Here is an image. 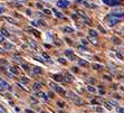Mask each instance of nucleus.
Masks as SVG:
<instances>
[{"label":"nucleus","mask_w":124,"mask_h":113,"mask_svg":"<svg viewBox=\"0 0 124 113\" xmlns=\"http://www.w3.org/2000/svg\"><path fill=\"white\" fill-rule=\"evenodd\" d=\"M104 3H106L108 6L111 7H116V6H120L121 3V0H102Z\"/></svg>","instance_id":"nucleus-1"},{"label":"nucleus","mask_w":124,"mask_h":113,"mask_svg":"<svg viewBox=\"0 0 124 113\" xmlns=\"http://www.w3.org/2000/svg\"><path fill=\"white\" fill-rule=\"evenodd\" d=\"M121 20V19H118V18H115V17H112V16H108V18H107V24H108V26H115L116 24L118 23V21Z\"/></svg>","instance_id":"nucleus-2"},{"label":"nucleus","mask_w":124,"mask_h":113,"mask_svg":"<svg viewBox=\"0 0 124 113\" xmlns=\"http://www.w3.org/2000/svg\"><path fill=\"white\" fill-rule=\"evenodd\" d=\"M77 14L79 15V17L83 19V21L86 24V25H91V19L86 16V14H84L83 11H77Z\"/></svg>","instance_id":"nucleus-3"},{"label":"nucleus","mask_w":124,"mask_h":113,"mask_svg":"<svg viewBox=\"0 0 124 113\" xmlns=\"http://www.w3.org/2000/svg\"><path fill=\"white\" fill-rule=\"evenodd\" d=\"M57 6L58 8H67L69 6V1L68 0H58Z\"/></svg>","instance_id":"nucleus-4"},{"label":"nucleus","mask_w":124,"mask_h":113,"mask_svg":"<svg viewBox=\"0 0 124 113\" xmlns=\"http://www.w3.org/2000/svg\"><path fill=\"white\" fill-rule=\"evenodd\" d=\"M65 55H66L67 57L70 59V61H75V59H76L75 54H74V53H73V50H70V49H66V50H65Z\"/></svg>","instance_id":"nucleus-5"},{"label":"nucleus","mask_w":124,"mask_h":113,"mask_svg":"<svg viewBox=\"0 0 124 113\" xmlns=\"http://www.w3.org/2000/svg\"><path fill=\"white\" fill-rule=\"evenodd\" d=\"M7 89H10V85L5 80H0V90H7Z\"/></svg>","instance_id":"nucleus-6"},{"label":"nucleus","mask_w":124,"mask_h":113,"mask_svg":"<svg viewBox=\"0 0 124 113\" xmlns=\"http://www.w3.org/2000/svg\"><path fill=\"white\" fill-rule=\"evenodd\" d=\"M66 94H67V96H68V99L73 100V101H75L76 99H78L77 94H75V93H74V92H72V91H68V92H67Z\"/></svg>","instance_id":"nucleus-7"},{"label":"nucleus","mask_w":124,"mask_h":113,"mask_svg":"<svg viewBox=\"0 0 124 113\" xmlns=\"http://www.w3.org/2000/svg\"><path fill=\"white\" fill-rule=\"evenodd\" d=\"M88 40H90L91 43L93 44V45H95V46H97V45H98L97 37H93V36H90V37H88Z\"/></svg>","instance_id":"nucleus-8"},{"label":"nucleus","mask_w":124,"mask_h":113,"mask_svg":"<svg viewBox=\"0 0 124 113\" xmlns=\"http://www.w3.org/2000/svg\"><path fill=\"white\" fill-rule=\"evenodd\" d=\"M54 90H55L57 93H59V94H65V93H66V92H65V90H64V89H63V87L58 86V85L55 87V89H54Z\"/></svg>","instance_id":"nucleus-9"},{"label":"nucleus","mask_w":124,"mask_h":113,"mask_svg":"<svg viewBox=\"0 0 124 113\" xmlns=\"http://www.w3.org/2000/svg\"><path fill=\"white\" fill-rule=\"evenodd\" d=\"M63 32H67V34H72V32H74V29H73L72 27H64Z\"/></svg>","instance_id":"nucleus-10"},{"label":"nucleus","mask_w":124,"mask_h":113,"mask_svg":"<svg viewBox=\"0 0 124 113\" xmlns=\"http://www.w3.org/2000/svg\"><path fill=\"white\" fill-rule=\"evenodd\" d=\"M78 65H79V66H83V67H86V66H88V62L84 61V59H79V61H78Z\"/></svg>","instance_id":"nucleus-11"},{"label":"nucleus","mask_w":124,"mask_h":113,"mask_svg":"<svg viewBox=\"0 0 124 113\" xmlns=\"http://www.w3.org/2000/svg\"><path fill=\"white\" fill-rule=\"evenodd\" d=\"M74 103H75L76 105H84V104H85V102H84L83 100L81 99V97H78V99H76L75 101H74Z\"/></svg>","instance_id":"nucleus-12"},{"label":"nucleus","mask_w":124,"mask_h":113,"mask_svg":"<svg viewBox=\"0 0 124 113\" xmlns=\"http://www.w3.org/2000/svg\"><path fill=\"white\" fill-rule=\"evenodd\" d=\"M32 73H34V74H41V68L38 66H35L34 68H32Z\"/></svg>","instance_id":"nucleus-13"},{"label":"nucleus","mask_w":124,"mask_h":113,"mask_svg":"<svg viewBox=\"0 0 124 113\" xmlns=\"http://www.w3.org/2000/svg\"><path fill=\"white\" fill-rule=\"evenodd\" d=\"M112 41L115 44V45H121V40H120L117 37H115V36H113L112 37Z\"/></svg>","instance_id":"nucleus-14"},{"label":"nucleus","mask_w":124,"mask_h":113,"mask_svg":"<svg viewBox=\"0 0 124 113\" xmlns=\"http://www.w3.org/2000/svg\"><path fill=\"white\" fill-rule=\"evenodd\" d=\"M93 68L96 71H100L103 68V65H101V64H93Z\"/></svg>","instance_id":"nucleus-15"},{"label":"nucleus","mask_w":124,"mask_h":113,"mask_svg":"<svg viewBox=\"0 0 124 113\" xmlns=\"http://www.w3.org/2000/svg\"><path fill=\"white\" fill-rule=\"evenodd\" d=\"M88 34H90V36H93V37H97V32L94 30V29H90Z\"/></svg>","instance_id":"nucleus-16"},{"label":"nucleus","mask_w":124,"mask_h":113,"mask_svg":"<svg viewBox=\"0 0 124 113\" xmlns=\"http://www.w3.org/2000/svg\"><path fill=\"white\" fill-rule=\"evenodd\" d=\"M32 90L34 91H39L40 90V84H39V83H34V85H32Z\"/></svg>","instance_id":"nucleus-17"},{"label":"nucleus","mask_w":124,"mask_h":113,"mask_svg":"<svg viewBox=\"0 0 124 113\" xmlns=\"http://www.w3.org/2000/svg\"><path fill=\"white\" fill-rule=\"evenodd\" d=\"M10 72H11V74H14V75H18L19 71H18V68H16V67H10Z\"/></svg>","instance_id":"nucleus-18"},{"label":"nucleus","mask_w":124,"mask_h":113,"mask_svg":"<svg viewBox=\"0 0 124 113\" xmlns=\"http://www.w3.org/2000/svg\"><path fill=\"white\" fill-rule=\"evenodd\" d=\"M12 48H14V45H12V44H10V43H6L5 44V49H12Z\"/></svg>","instance_id":"nucleus-19"},{"label":"nucleus","mask_w":124,"mask_h":113,"mask_svg":"<svg viewBox=\"0 0 124 113\" xmlns=\"http://www.w3.org/2000/svg\"><path fill=\"white\" fill-rule=\"evenodd\" d=\"M1 34H2L3 36H9V32H8V29L7 28H1Z\"/></svg>","instance_id":"nucleus-20"},{"label":"nucleus","mask_w":124,"mask_h":113,"mask_svg":"<svg viewBox=\"0 0 124 113\" xmlns=\"http://www.w3.org/2000/svg\"><path fill=\"white\" fill-rule=\"evenodd\" d=\"M53 11H54V14L56 15V17H57V18H61V19H62V18H64V16H63V15H62V14H61V12H59V11H57L56 9H54Z\"/></svg>","instance_id":"nucleus-21"},{"label":"nucleus","mask_w":124,"mask_h":113,"mask_svg":"<svg viewBox=\"0 0 124 113\" xmlns=\"http://www.w3.org/2000/svg\"><path fill=\"white\" fill-rule=\"evenodd\" d=\"M38 96H40L41 99H44L45 101H47V100H48V96H47V94H45V93H43V92L39 93V94H38Z\"/></svg>","instance_id":"nucleus-22"},{"label":"nucleus","mask_w":124,"mask_h":113,"mask_svg":"<svg viewBox=\"0 0 124 113\" xmlns=\"http://www.w3.org/2000/svg\"><path fill=\"white\" fill-rule=\"evenodd\" d=\"M78 50H79V52H82V53H86L87 52V48L85 46H78Z\"/></svg>","instance_id":"nucleus-23"},{"label":"nucleus","mask_w":124,"mask_h":113,"mask_svg":"<svg viewBox=\"0 0 124 113\" xmlns=\"http://www.w3.org/2000/svg\"><path fill=\"white\" fill-rule=\"evenodd\" d=\"M31 24H32V26H39V25H40L41 24V20H32L31 21Z\"/></svg>","instance_id":"nucleus-24"},{"label":"nucleus","mask_w":124,"mask_h":113,"mask_svg":"<svg viewBox=\"0 0 124 113\" xmlns=\"http://www.w3.org/2000/svg\"><path fill=\"white\" fill-rule=\"evenodd\" d=\"M87 90L90 91V92H92V93H95L96 92V89H95V87H93L92 85H88V86H87Z\"/></svg>","instance_id":"nucleus-25"},{"label":"nucleus","mask_w":124,"mask_h":113,"mask_svg":"<svg viewBox=\"0 0 124 113\" xmlns=\"http://www.w3.org/2000/svg\"><path fill=\"white\" fill-rule=\"evenodd\" d=\"M20 81H21V83H23V84H27V83L29 82V80L26 78L25 76H23V77H20Z\"/></svg>","instance_id":"nucleus-26"},{"label":"nucleus","mask_w":124,"mask_h":113,"mask_svg":"<svg viewBox=\"0 0 124 113\" xmlns=\"http://www.w3.org/2000/svg\"><path fill=\"white\" fill-rule=\"evenodd\" d=\"M29 45H30L32 48H36V46H37V44L35 43V40H29Z\"/></svg>","instance_id":"nucleus-27"},{"label":"nucleus","mask_w":124,"mask_h":113,"mask_svg":"<svg viewBox=\"0 0 124 113\" xmlns=\"http://www.w3.org/2000/svg\"><path fill=\"white\" fill-rule=\"evenodd\" d=\"M54 78L57 80V81H63V76H61V75H54Z\"/></svg>","instance_id":"nucleus-28"},{"label":"nucleus","mask_w":124,"mask_h":113,"mask_svg":"<svg viewBox=\"0 0 124 113\" xmlns=\"http://www.w3.org/2000/svg\"><path fill=\"white\" fill-rule=\"evenodd\" d=\"M6 20H8L9 23H11V24H16V20L15 19H12V18H9V17H6Z\"/></svg>","instance_id":"nucleus-29"},{"label":"nucleus","mask_w":124,"mask_h":113,"mask_svg":"<svg viewBox=\"0 0 124 113\" xmlns=\"http://www.w3.org/2000/svg\"><path fill=\"white\" fill-rule=\"evenodd\" d=\"M49 86H50L53 90H54V89L57 86V84H56V83H54V82H50V83H49Z\"/></svg>","instance_id":"nucleus-30"},{"label":"nucleus","mask_w":124,"mask_h":113,"mask_svg":"<svg viewBox=\"0 0 124 113\" xmlns=\"http://www.w3.org/2000/svg\"><path fill=\"white\" fill-rule=\"evenodd\" d=\"M116 57H117V58H120L121 61H123V59H124L123 55H122V54H120V53H116Z\"/></svg>","instance_id":"nucleus-31"},{"label":"nucleus","mask_w":124,"mask_h":113,"mask_svg":"<svg viewBox=\"0 0 124 113\" xmlns=\"http://www.w3.org/2000/svg\"><path fill=\"white\" fill-rule=\"evenodd\" d=\"M104 104H105V107H106V109H108V110H111V109H112V105H110V103H108V102H105Z\"/></svg>","instance_id":"nucleus-32"},{"label":"nucleus","mask_w":124,"mask_h":113,"mask_svg":"<svg viewBox=\"0 0 124 113\" xmlns=\"http://www.w3.org/2000/svg\"><path fill=\"white\" fill-rule=\"evenodd\" d=\"M43 57H44V58H46L45 61H49V59H50V57H49V55H47L46 53H44V54H43Z\"/></svg>","instance_id":"nucleus-33"},{"label":"nucleus","mask_w":124,"mask_h":113,"mask_svg":"<svg viewBox=\"0 0 124 113\" xmlns=\"http://www.w3.org/2000/svg\"><path fill=\"white\" fill-rule=\"evenodd\" d=\"M3 11H5V8H3V5L2 3H0V15L3 14Z\"/></svg>","instance_id":"nucleus-34"},{"label":"nucleus","mask_w":124,"mask_h":113,"mask_svg":"<svg viewBox=\"0 0 124 113\" xmlns=\"http://www.w3.org/2000/svg\"><path fill=\"white\" fill-rule=\"evenodd\" d=\"M58 62H59V63H61V64H66V61H65L64 58H62V57H59V58H58Z\"/></svg>","instance_id":"nucleus-35"},{"label":"nucleus","mask_w":124,"mask_h":113,"mask_svg":"<svg viewBox=\"0 0 124 113\" xmlns=\"http://www.w3.org/2000/svg\"><path fill=\"white\" fill-rule=\"evenodd\" d=\"M0 43H5V36L2 34H0Z\"/></svg>","instance_id":"nucleus-36"},{"label":"nucleus","mask_w":124,"mask_h":113,"mask_svg":"<svg viewBox=\"0 0 124 113\" xmlns=\"http://www.w3.org/2000/svg\"><path fill=\"white\" fill-rule=\"evenodd\" d=\"M44 12H45L46 15H50V14H52V11H50L49 9H44Z\"/></svg>","instance_id":"nucleus-37"},{"label":"nucleus","mask_w":124,"mask_h":113,"mask_svg":"<svg viewBox=\"0 0 124 113\" xmlns=\"http://www.w3.org/2000/svg\"><path fill=\"white\" fill-rule=\"evenodd\" d=\"M14 58H15V59H16V61H19V62H21V57H20V56L15 55V56H14Z\"/></svg>","instance_id":"nucleus-38"},{"label":"nucleus","mask_w":124,"mask_h":113,"mask_svg":"<svg viewBox=\"0 0 124 113\" xmlns=\"http://www.w3.org/2000/svg\"><path fill=\"white\" fill-rule=\"evenodd\" d=\"M57 104L59 107H64V105H65V103L64 102H57Z\"/></svg>","instance_id":"nucleus-39"},{"label":"nucleus","mask_w":124,"mask_h":113,"mask_svg":"<svg viewBox=\"0 0 124 113\" xmlns=\"http://www.w3.org/2000/svg\"><path fill=\"white\" fill-rule=\"evenodd\" d=\"M82 44H83V45H84V46H86V45H87V43H88V41H87L86 40V39H82Z\"/></svg>","instance_id":"nucleus-40"},{"label":"nucleus","mask_w":124,"mask_h":113,"mask_svg":"<svg viewBox=\"0 0 124 113\" xmlns=\"http://www.w3.org/2000/svg\"><path fill=\"white\" fill-rule=\"evenodd\" d=\"M98 29H100V30H101V32H103V34H105V32H105V29H104L102 26H98Z\"/></svg>","instance_id":"nucleus-41"},{"label":"nucleus","mask_w":124,"mask_h":113,"mask_svg":"<svg viewBox=\"0 0 124 113\" xmlns=\"http://www.w3.org/2000/svg\"><path fill=\"white\" fill-rule=\"evenodd\" d=\"M111 105H113V106H117V104H116V102H114V101H111V102H108Z\"/></svg>","instance_id":"nucleus-42"},{"label":"nucleus","mask_w":124,"mask_h":113,"mask_svg":"<svg viewBox=\"0 0 124 113\" xmlns=\"http://www.w3.org/2000/svg\"><path fill=\"white\" fill-rule=\"evenodd\" d=\"M0 113H7V112H6V110H5V109H3V107L1 106V105H0Z\"/></svg>","instance_id":"nucleus-43"},{"label":"nucleus","mask_w":124,"mask_h":113,"mask_svg":"<svg viewBox=\"0 0 124 113\" xmlns=\"http://www.w3.org/2000/svg\"><path fill=\"white\" fill-rule=\"evenodd\" d=\"M25 112H26V113H35L34 111L30 110V109H26V110H25Z\"/></svg>","instance_id":"nucleus-44"},{"label":"nucleus","mask_w":124,"mask_h":113,"mask_svg":"<svg viewBox=\"0 0 124 113\" xmlns=\"http://www.w3.org/2000/svg\"><path fill=\"white\" fill-rule=\"evenodd\" d=\"M21 66H23V70H25V71H28V66H27L26 64H23Z\"/></svg>","instance_id":"nucleus-45"},{"label":"nucleus","mask_w":124,"mask_h":113,"mask_svg":"<svg viewBox=\"0 0 124 113\" xmlns=\"http://www.w3.org/2000/svg\"><path fill=\"white\" fill-rule=\"evenodd\" d=\"M17 85H18V86H19V87H20L21 90H23V91H26V89H25V87H23V85H21V84H20V83H17Z\"/></svg>","instance_id":"nucleus-46"},{"label":"nucleus","mask_w":124,"mask_h":113,"mask_svg":"<svg viewBox=\"0 0 124 113\" xmlns=\"http://www.w3.org/2000/svg\"><path fill=\"white\" fill-rule=\"evenodd\" d=\"M104 78H105V80H107V81H111V80H112V78H111L108 75H104Z\"/></svg>","instance_id":"nucleus-47"},{"label":"nucleus","mask_w":124,"mask_h":113,"mask_svg":"<svg viewBox=\"0 0 124 113\" xmlns=\"http://www.w3.org/2000/svg\"><path fill=\"white\" fill-rule=\"evenodd\" d=\"M96 111H97V112H103L102 107H96Z\"/></svg>","instance_id":"nucleus-48"},{"label":"nucleus","mask_w":124,"mask_h":113,"mask_svg":"<svg viewBox=\"0 0 124 113\" xmlns=\"http://www.w3.org/2000/svg\"><path fill=\"white\" fill-rule=\"evenodd\" d=\"M114 97H115V99H117V100L121 99V96H118V94H114Z\"/></svg>","instance_id":"nucleus-49"},{"label":"nucleus","mask_w":124,"mask_h":113,"mask_svg":"<svg viewBox=\"0 0 124 113\" xmlns=\"http://www.w3.org/2000/svg\"><path fill=\"white\" fill-rule=\"evenodd\" d=\"M73 72H76V73H77L78 72V68H77V67H73Z\"/></svg>","instance_id":"nucleus-50"},{"label":"nucleus","mask_w":124,"mask_h":113,"mask_svg":"<svg viewBox=\"0 0 124 113\" xmlns=\"http://www.w3.org/2000/svg\"><path fill=\"white\" fill-rule=\"evenodd\" d=\"M26 12L29 15V16H30V14H31V10H30V9H27V10H26Z\"/></svg>","instance_id":"nucleus-51"},{"label":"nucleus","mask_w":124,"mask_h":113,"mask_svg":"<svg viewBox=\"0 0 124 113\" xmlns=\"http://www.w3.org/2000/svg\"><path fill=\"white\" fill-rule=\"evenodd\" d=\"M36 6H37V8H41V7H43V6H41V5H40V3H39V2H37V3H36Z\"/></svg>","instance_id":"nucleus-52"},{"label":"nucleus","mask_w":124,"mask_h":113,"mask_svg":"<svg viewBox=\"0 0 124 113\" xmlns=\"http://www.w3.org/2000/svg\"><path fill=\"white\" fill-rule=\"evenodd\" d=\"M48 96H49V97H54V95H53V93H52V92H49V93H48Z\"/></svg>","instance_id":"nucleus-53"},{"label":"nucleus","mask_w":124,"mask_h":113,"mask_svg":"<svg viewBox=\"0 0 124 113\" xmlns=\"http://www.w3.org/2000/svg\"><path fill=\"white\" fill-rule=\"evenodd\" d=\"M100 94H102V95H103V94H105V92H104L103 90H100Z\"/></svg>","instance_id":"nucleus-54"},{"label":"nucleus","mask_w":124,"mask_h":113,"mask_svg":"<svg viewBox=\"0 0 124 113\" xmlns=\"http://www.w3.org/2000/svg\"><path fill=\"white\" fill-rule=\"evenodd\" d=\"M72 17H73V19H75V20H76V19H77V16H76V15H73Z\"/></svg>","instance_id":"nucleus-55"},{"label":"nucleus","mask_w":124,"mask_h":113,"mask_svg":"<svg viewBox=\"0 0 124 113\" xmlns=\"http://www.w3.org/2000/svg\"><path fill=\"white\" fill-rule=\"evenodd\" d=\"M90 82H91V83H94V82H95V80H93V78H91Z\"/></svg>","instance_id":"nucleus-56"},{"label":"nucleus","mask_w":124,"mask_h":113,"mask_svg":"<svg viewBox=\"0 0 124 113\" xmlns=\"http://www.w3.org/2000/svg\"><path fill=\"white\" fill-rule=\"evenodd\" d=\"M18 1H26V0H18Z\"/></svg>","instance_id":"nucleus-57"},{"label":"nucleus","mask_w":124,"mask_h":113,"mask_svg":"<svg viewBox=\"0 0 124 113\" xmlns=\"http://www.w3.org/2000/svg\"><path fill=\"white\" fill-rule=\"evenodd\" d=\"M46 1H49V0H46Z\"/></svg>","instance_id":"nucleus-58"},{"label":"nucleus","mask_w":124,"mask_h":113,"mask_svg":"<svg viewBox=\"0 0 124 113\" xmlns=\"http://www.w3.org/2000/svg\"><path fill=\"white\" fill-rule=\"evenodd\" d=\"M100 113H103V112H100Z\"/></svg>","instance_id":"nucleus-59"},{"label":"nucleus","mask_w":124,"mask_h":113,"mask_svg":"<svg viewBox=\"0 0 124 113\" xmlns=\"http://www.w3.org/2000/svg\"><path fill=\"white\" fill-rule=\"evenodd\" d=\"M123 35H124V34H123Z\"/></svg>","instance_id":"nucleus-60"}]
</instances>
